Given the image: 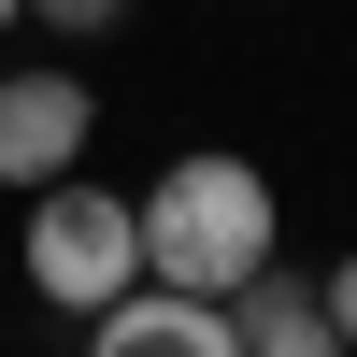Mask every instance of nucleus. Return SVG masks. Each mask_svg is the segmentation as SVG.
I'll return each instance as SVG.
<instances>
[{
  "mask_svg": "<svg viewBox=\"0 0 357 357\" xmlns=\"http://www.w3.org/2000/svg\"><path fill=\"white\" fill-rule=\"evenodd\" d=\"M86 357H243L229 301H186V286H129V301L86 314Z\"/></svg>",
  "mask_w": 357,
  "mask_h": 357,
  "instance_id": "nucleus-4",
  "label": "nucleus"
},
{
  "mask_svg": "<svg viewBox=\"0 0 357 357\" xmlns=\"http://www.w3.org/2000/svg\"><path fill=\"white\" fill-rule=\"evenodd\" d=\"M15 15H29V0H0V29H15Z\"/></svg>",
  "mask_w": 357,
  "mask_h": 357,
  "instance_id": "nucleus-8",
  "label": "nucleus"
},
{
  "mask_svg": "<svg viewBox=\"0 0 357 357\" xmlns=\"http://www.w3.org/2000/svg\"><path fill=\"white\" fill-rule=\"evenodd\" d=\"M314 301H329V329H343V357H357V257H329V286H314Z\"/></svg>",
  "mask_w": 357,
  "mask_h": 357,
  "instance_id": "nucleus-7",
  "label": "nucleus"
},
{
  "mask_svg": "<svg viewBox=\"0 0 357 357\" xmlns=\"http://www.w3.org/2000/svg\"><path fill=\"white\" fill-rule=\"evenodd\" d=\"M29 286H43L57 314H100L143 286V215L114 186H86V172H57V186H29Z\"/></svg>",
  "mask_w": 357,
  "mask_h": 357,
  "instance_id": "nucleus-2",
  "label": "nucleus"
},
{
  "mask_svg": "<svg viewBox=\"0 0 357 357\" xmlns=\"http://www.w3.org/2000/svg\"><path fill=\"white\" fill-rule=\"evenodd\" d=\"M29 15H43V29H57V43H100V29H114V15H129V0H29Z\"/></svg>",
  "mask_w": 357,
  "mask_h": 357,
  "instance_id": "nucleus-6",
  "label": "nucleus"
},
{
  "mask_svg": "<svg viewBox=\"0 0 357 357\" xmlns=\"http://www.w3.org/2000/svg\"><path fill=\"white\" fill-rule=\"evenodd\" d=\"M86 129H100L86 72H57V57H15V72H0V186H57V172H86Z\"/></svg>",
  "mask_w": 357,
  "mask_h": 357,
  "instance_id": "nucleus-3",
  "label": "nucleus"
},
{
  "mask_svg": "<svg viewBox=\"0 0 357 357\" xmlns=\"http://www.w3.org/2000/svg\"><path fill=\"white\" fill-rule=\"evenodd\" d=\"M229 329H243V357H343L314 272H257V286H229Z\"/></svg>",
  "mask_w": 357,
  "mask_h": 357,
  "instance_id": "nucleus-5",
  "label": "nucleus"
},
{
  "mask_svg": "<svg viewBox=\"0 0 357 357\" xmlns=\"http://www.w3.org/2000/svg\"><path fill=\"white\" fill-rule=\"evenodd\" d=\"M143 215V286H186V301H229V286L272 272V172L229 158V143H200V158H172L158 186L129 200Z\"/></svg>",
  "mask_w": 357,
  "mask_h": 357,
  "instance_id": "nucleus-1",
  "label": "nucleus"
}]
</instances>
